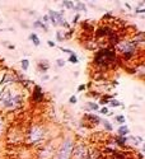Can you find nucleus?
I'll use <instances>...</instances> for the list:
<instances>
[{
    "mask_svg": "<svg viewBox=\"0 0 145 159\" xmlns=\"http://www.w3.org/2000/svg\"><path fill=\"white\" fill-rule=\"evenodd\" d=\"M115 59H116L115 51L105 48V50H101V51H98L96 53V56H94V62L99 66H106V65L112 64L115 61Z\"/></svg>",
    "mask_w": 145,
    "mask_h": 159,
    "instance_id": "obj_1",
    "label": "nucleus"
},
{
    "mask_svg": "<svg viewBox=\"0 0 145 159\" xmlns=\"http://www.w3.org/2000/svg\"><path fill=\"white\" fill-rule=\"evenodd\" d=\"M74 149V145L70 140H66V141L62 143L60 150L57 153V159H70L71 157V152Z\"/></svg>",
    "mask_w": 145,
    "mask_h": 159,
    "instance_id": "obj_2",
    "label": "nucleus"
},
{
    "mask_svg": "<svg viewBox=\"0 0 145 159\" xmlns=\"http://www.w3.org/2000/svg\"><path fill=\"white\" fill-rule=\"evenodd\" d=\"M120 48L125 57H130L131 55H134L135 52V45L131 42H122L120 43Z\"/></svg>",
    "mask_w": 145,
    "mask_h": 159,
    "instance_id": "obj_3",
    "label": "nucleus"
},
{
    "mask_svg": "<svg viewBox=\"0 0 145 159\" xmlns=\"http://www.w3.org/2000/svg\"><path fill=\"white\" fill-rule=\"evenodd\" d=\"M42 98H43L42 90H41L40 87H36V88H34V92H33V99H34L36 102H40Z\"/></svg>",
    "mask_w": 145,
    "mask_h": 159,
    "instance_id": "obj_4",
    "label": "nucleus"
},
{
    "mask_svg": "<svg viewBox=\"0 0 145 159\" xmlns=\"http://www.w3.org/2000/svg\"><path fill=\"white\" fill-rule=\"evenodd\" d=\"M41 138H42V133H41V131H37V129H33L32 130V139L36 141V140H38Z\"/></svg>",
    "mask_w": 145,
    "mask_h": 159,
    "instance_id": "obj_5",
    "label": "nucleus"
},
{
    "mask_svg": "<svg viewBox=\"0 0 145 159\" xmlns=\"http://www.w3.org/2000/svg\"><path fill=\"white\" fill-rule=\"evenodd\" d=\"M107 32H112V31H110L108 28H99V29L97 31L96 36H97V37H102V36H106V34H108Z\"/></svg>",
    "mask_w": 145,
    "mask_h": 159,
    "instance_id": "obj_6",
    "label": "nucleus"
},
{
    "mask_svg": "<svg viewBox=\"0 0 145 159\" xmlns=\"http://www.w3.org/2000/svg\"><path fill=\"white\" fill-rule=\"evenodd\" d=\"M108 36H110V42L112 45H117V43H119V37H117V34H115L113 32H111Z\"/></svg>",
    "mask_w": 145,
    "mask_h": 159,
    "instance_id": "obj_7",
    "label": "nucleus"
},
{
    "mask_svg": "<svg viewBox=\"0 0 145 159\" xmlns=\"http://www.w3.org/2000/svg\"><path fill=\"white\" fill-rule=\"evenodd\" d=\"M119 134H120V136H125L126 134H129L127 126H121V127H120V130H119Z\"/></svg>",
    "mask_w": 145,
    "mask_h": 159,
    "instance_id": "obj_8",
    "label": "nucleus"
},
{
    "mask_svg": "<svg viewBox=\"0 0 145 159\" xmlns=\"http://www.w3.org/2000/svg\"><path fill=\"white\" fill-rule=\"evenodd\" d=\"M29 40H32L33 41V43L36 45V46H40V40H38V37H37V34L36 33H32L29 36Z\"/></svg>",
    "mask_w": 145,
    "mask_h": 159,
    "instance_id": "obj_9",
    "label": "nucleus"
},
{
    "mask_svg": "<svg viewBox=\"0 0 145 159\" xmlns=\"http://www.w3.org/2000/svg\"><path fill=\"white\" fill-rule=\"evenodd\" d=\"M72 9H75V10H85V5L83 3H80V1H78V4L76 5H74V8Z\"/></svg>",
    "mask_w": 145,
    "mask_h": 159,
    "instance_id": "obj_10",
    "label": "nucleus"
},
{
    "mask_svg": "<svg viewBox=\"0 0 145 159\" xmlns=\"http://www.w3.org/2000/svg\"><path fill=\"white\" fill-rule=\"evenodd\" d=\"M116 141H117V144H119V145H124L125 141H126V138H125V136H117Z\"/></svg>",
    "mask_w": 145,
    "mask_h": 159,
    "instance_id": "obj_11",
    "label": "nucleus"
},
{
    "mask_svg": "<svg viewBox=\"0 0 145 159\" xmlns=\"http://www.w3.org/2000/svg\"><path fill=\"white\" fill-rule=\"evenodd\" d=\"M33 27H36V28H42L45 31H47V27L45 26L43 23H41V22H36V23H33Z\"/></svg>",
    "mask_w": 145,
    "mask_h": 159,
    "instance_id": "obj_12",
    "label": "nucleus"
},
{
    "mask_svg": "<svg viewBox=\"0 0 145 159\" xmlns=\"http://www.w3.org/2000/svg\"><path fill=\"white\" fill-rule=\"evenodd\" d=\"M28 60L27 59H24V60H22V67H23V70H27L28 69Z\"/></svg>",
    "mask_w": 145,
    "mask_h": 159,
    "instance_id": "obj_13",
    "label": "nucleus"
},
{
    "mask_svg": "<svg viewBox=\"0 0 145 159\" xmlns=\"http://www.w3.org/2000/svg\"><path fill=\"white\" fill-rule=\"evenodd\" d=\"M69 60H70L72 64H78V61H79V60H78V57L75 56V53H72V55H70V59H69Z\"/></svg>",
    "mask_w": 145,
    "mask_h": 159,
    "instance_id": "obj_14",
    "label": "nucleus"
},
{
    "mask_svg": "<svg viewBox=\"0 0 145 159\" xmlns=\"http://www.w3.org/2000/svg\"><path fill=\"white\" fill-rule=\"evenodd\" d=\"M64 7L72 9V8H74V3H72V1H64Z\"/></svg>",
    "mask_w": 145,
    "mask_h": 159,
    "instance_id": "obj_15",
    "label": "nucleus"
},
{
    "mask_svg": "<svg viewBox=\"0 0 145 159\" xmlns=\"http://www.w3.org/2000/svg\"><path fill=\"white\" fill-rule=\"evenodd\" d=\"M87 117H88V119H90L92 121H94L96 124H98V122H99V119H98L97 116H90V115H87Z\"/></svg>",
    "mask_w": 145,
    "mask_h": 159,
    "instance_id": "obj_16",
    "label": "nucleus"
},
{
    "mask_svg": "<svg viewBox=\"0 0 145 159\" xmlns=\"http://www.w3.org/2000/svg\"><path fill=\"white\" fill-rule=\"evenodd\" d=\"M89 104V108H92V110H98V104H96V103H88Z\"/></svg>",
    "mask_w": 145,
    "mask_h": 159,
    "instance_id": "obj_17",
    "label": "nucleus"
},
{
    "mask_svg": "<svg viewBox=\"0 0 145 159\" xmlns=\"http://www.w3.org/2000/svg\"><path fill=\"white\" fill-rule=\"evenodd\" d=\"M105 127H106V129H107L108 131H111V130H112V126H111V124H110L108 121H105Z\"/></svg>",
    "mask_w": 145,
    "mask_h": 159,
    "instance_id": "obj_18",
    "label": "nucleus"
},
{
    "mask_svg": "<svg viewBox=\"0 0 145 159\" xmlns=\"http://www.w3.org/2000/svg\"><path fill=\"white\" fill-rule=\"evenodd\" d=\"M56 62H57V65H59V66H64V65H65V61H64V60H61V59H57Z\"/></svg>",
    "mask_w": 145,
    "mask_h": 159,
    "instance_id": "obj_19",
    "label": "nucleus"
},
{
    "mask_svg": "<svg viewBox=\"0 0 145 159\" xmlns=\"http://www.w3.org/2000/svg\"><path fill=\"white\" fill-rule=\"evenodd\" d=\"M110 104L112 107H117V106H120V102H117V101H111Z\"/></svg>",
    "mask_w": 145,
    "mask_h": 159,
    "instance_id": "obj_20",
    "label": "nucleus"
},
{
    "mask_svg": "<svg viewBox=\"0 0 145 159\" xmlns=\"http://www.w3.org/2000/svg\"><path fill=\"white\" fill-rule=\"evenodd\" d=\"M61 51H64V52H67V53H69V55H72V53H74V52L71 51V50H67V48H64V47H61Z\"/></svg>",
    "mask_w": 145,
    "mask_h": 159,
    "instance_id": "obj_21",
    "label": "nucleus"
},
{
    "mask_svg": "<svg viewBox=\"0 0 145 159\" xmlns=\"http://www.w3.org/2000/svg\"><path fill=\"white\" fill-rule=\"evenodd\" d=\"M3 129H4V124H3V120L0 119V135L3 133Z\"/></svg>",
    "mask_w": 145,
    "mask_h": 159,
    "instance_id": "obj_22",
    "label": "nucleus"
},
{
    "mask_svg": "<svg viewBox=\"0 0 145 159\" xmlns=\"http://www.w3.org/2000/svg\"><path fill=\"white\" fill-rule=\"evenodd\" d=\"M116 120L119 121V122H125V117H124V116H119Z\"/></svg>",
    "mask_w": 145,
    "mask_h": 159,
    "instance_id": "obj_23",
    "label": "nucleus"
},
{
    "mask_svg": "<svg viewBox=\"0 0 145 159\" xmlns=\"http://www.w3.org/2000/svg\"><path fill=\"white\" fill-rule=\"evenodd\" d=\"M69 102H70V103H76V98H75V97H70Z\"/></svg>",
    "mask_w": 145,
    "mask_h": 159,
    "instance_id": "obj_24",
    "label": "nucleus"
},
{
    "mask_svg": "<svg viewBox=\"0 0 145 159\" xmlns=\"http://www.w3.org/2000/svg\"><path fill=\"white\" fill-rule=\"evenodd\" d=\"M47 45H48L50 47H55V43H53L52 41H47Z\"/></svg>",
    "mask_w": 145,
    "mask_h": 159,
    "instance_id": "obj_25",
    "label": "nucleus"
},
{
    "mask_svg": "<svg viewBox=\"0 0 145 159\" xmlns=\"http://www.w3.org/2000/svg\"><path fill=\"white\" fill-rule=\"evenodd\" d=\"M101 112H102V113H107V112H108V110H107V108H106V107H103V108H102V110H101Z\"/></svg>",
    "mask_w": 145,
    "mask_h": 159,
    "instance_id": "obj_26",
    "label": "nucleus"
},
{
    "mask_svg": "<svg viewBox=\"0 0 145 159\" xmlns=\"http://www.w3.org/2000/svg\"><path fill=\"white\" fill-rule=\"evenodd\" d=\"M57 40H59V41H62V37H61L60 32H59V33H57Z\"/></svg>",
    "mask_w": 145,
    "mask_h": 159,
    "instance_id": "obj_27",
    "label": "nucleus"
},
{
    "mask_svg": "<svg viewBox=\"0 0 145 159\" xmlns=\"http://www.w3.org/2000/svg\"><path fill=\"white\" fill-rule=\"evenodd\" d=\"M48 19H50V18H48V15H46V17H43V21H45V22H48Z\"/></svg>",
    "mask_w": 145,
    "mask_h": 159,
    "instance_id": "obj_28",
    "label": "nucleus"
},
{
    "mask_svg": "<svg viewBox=\"0 0 145 159\" xmlns=\"http://www.w3.org/2000/svg\"><path fill=\"white\" fill-rule=\"evenodd\" d=\"M84 88H85V85H80V87H79V88H78V89H79V90H83V89H84Z\"/></svg>",
    "mask_w": 145,
    "mask_h": 159,
    "instance_id": "obj_29",
    "label": "nucleus"
},
{
    "mask_svg": "<svg viewBox=\"0 0 145 159\" xmlns=\"http://www.w3.org/2000/svg\"><path fill=\"white\" fill-rule=\"evenodd\" d=\"M0 32H1V29H0Z\"/></svg>",
    "mask_w": 145,
    "mask_h": 159,
    "instance_id": "obj_30",
    "label": "nucleus"
}]
</instances>
